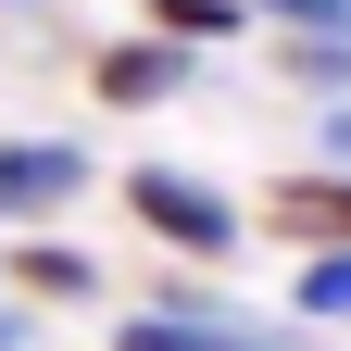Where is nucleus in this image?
Returning a JSON list of instances; mask_svg holds the SVG:
<instances>
[{"label": "nucleus", "mask_w": 351, "mask_h": 351, "mask_svg": "<svg viewBox=\"0 0 351 351\" xmlns=\"http://www.w3.org/2000/svg\"><path fill=\"white\" fill-rule=\"evenodd\" d=\"M125 213H138L163 251H189V263H226L239 251V201L201 189V176H176V163H138V176H125Z\"/></svg>", "instance_id": "nucleus-1"}, {"label": "nucleus", "mask_w": 351, "mask_h": 351, "mask_svg": "<svg viewBox=\"0 0 351 351\" xmlns=\"http://www.w3.org/2000/svg\"><path fill=\"white\" fill-rule=\"evenodd\" d=\"M75 189H88V151L75 138H13V151H0V213H51Z\"/></svg>", "instance_id": "nucleus-3"}, {"label": "nucleus", "mask_w": 351, "mask_h": 351, "mask_svg": "<svg viewBox=\"0 0 351 351\" xmlns=\"http://www.w3.org/2000/svg\"><path fill=\"white\" fill-rule=\"evenodd\" d=\"M13 276H25L38 301H101V263H88V251H63V239H38V251H13Z\"/></svg>", "instance_id": "nucleus-6"}, {"label": "nucleus", "mask_w": 351, "mask_h": 351, "mask_svg": "<svg viewBox=\"0 0 351 351\" xmlns=\"http://www.w3.org/2000/svg\"><path fill=\"white\" fill-rule=\"evenodd\" d=\"M276 239H301V251H351V176H276Z\"/></svg>", "instance_id": "nucleus-4"}, {"label": "nucleus", "mask_w": 351, "mask_h": 351, "mask_svg": "<svg viewBox=\"0 0 351 351\" xmlns=\"http://www.w3.org/2000/svg\"><path fill=\"white\" fill-rule=\"evenodd\" d=\"M251 13H276V25H351V0H251Z\"/></svg>", "instance_id": "nucleus-10"}, {"label": "nucleus", "mask_w": 351, "mask_h": 351, "mask_svg": "<svg viewBox=\"0 0 351 351\" xmlns=\"http://www.w3.org/2000/svg\"><path fill=\"white\" fill-rule=\"evenodd\" d=\"M0 351H38V326H25V314H0Z\"/></svg>", "instance_id": "nucleus-11"}, {"label": "nucleus", "mask_w": 351, "mask_h": 351, "mask_svg": "<svg viewBox=\"0 0 351 351\" xmlns=\"http://www.w3.org/2000/svg\"><path fill=\"white\" fill-rule=\"evenodd\" d=\"M289 314H351V251H301V276H289Z\"/></svg>", "instance_id": "nucleus-9"}, {"label": "nucleus", "mask_w": 351, "mask_h": 351, "mask_svg": "<svg viewBox=\"0 0 351 351\" xmlns=\"http://www.w3.org/2000/svg\"><path fill=\"white\" fill-rule=\"evenodd\" d=\"M113 351H276V339H251V326H201V314H125Z\"/></svg>", "instance_id": "nucleus-5"}, {"label": "nucleus", "mask_w": 351, "mask_h": 351, "mask_svg": "<svg viewBox=\"0 0 351 351\" xmlns=\"http://www.w3.org/2000/svg\"><path fill=\"white\" fill-rule=\"evenodd\" d=\"M251 0H151V38H176V51H201V38H239Z\"/></svg>", "instance_id": "nucleus-8"}, {"label": "nucleus", "mask_w": 351, "mask_h": 351, "mask_svg": "<svg viewBox=\"0 0 351 351\" xmlns=\"http://www.w3.org/2000/svg\"><path fill=\"white\" fill-rule=\"evenodd\" d=\"M276 63H289L301 88H351V25H289Z\"/></svg>", "instance_id": "nucleus-7"}, {"label": "nucleus", "mask_w": 351, "mask_h": 351, "mask_svg": "<svg viewBox=\"0 0 351 351\" xmlns=\"http://www.w3.org/2000/svg\"><path fill=\"white\" fill-rule=\"evenodd\" d=\"M88 88H101L113 113H138V101H176V88H189V51H176V38H113V51L88 63Z\"/></svg>", "instance_id": "nucleus-2"}]
</instances>
